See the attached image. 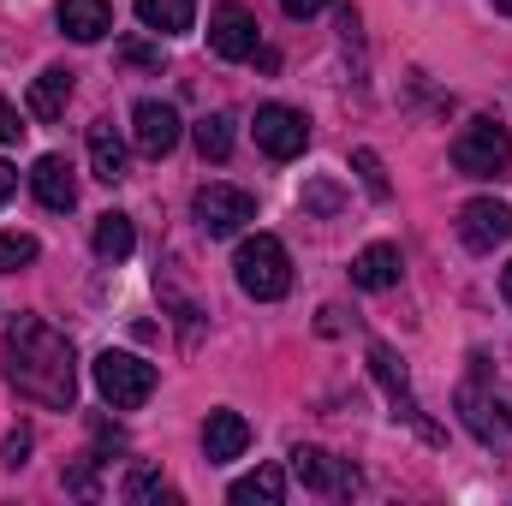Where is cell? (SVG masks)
Wrapping results in <instances>:
<instances>
[{"instance_id":"obj_1","label":"cell","mask_w":512,"mask_h":506,"mask_svg":"<svg viewBox=\"0 0 512 506\" xmlns=\"http://www.w3.org/2000/svg\"><path fill=\"white\" fill-rule=\"evenodd\" d=\"M6 381H12L24 399L48 405V411H72V399H78L72 340L54 334L42 316H18V322L6 328Z\"/></svg>"},{"instance_id":"obj_2","label":"cell","mask_w":512,"mask_h":506,"mask_svg":"<svg viewBox=\"0 0 512 506\" xmlns=\"http://www.w3.org/2000/svg\"><path fill=\"white\" fill-rule=\"evenodd\" d=\"M233 274H239V292L256 298V304H274V298L292 292V256L274 233H251L233 256Z\"/></svg>"},{"instance_id":"obj_3","label":"cell","mask_w":512,"mask_h":506,"mask_svg":"<svg viewBox=\"0 0 512 506\" xmlns=\"http://www.w3.org/2000/svg\"><path fill=\"white\" fill-rule=\"evenodd\" d=\"M453 167L465 179H507L512 173V131L501 120H471V126L453 137Z\"/></svg>"},{"instance_id":"obj_4","label":"cell","mask_w":512,"mask_h":506,"mask_svg":"<svg viewBox=\"0 0 512 506\" xmlns=\"http://www.w3.org/2000/svg\"><path fill=\"white\" fill-rule=\"evenodd\" d=\"M96 387H102V399H108L114 411H137V405L155 393V364H143V358L108 346V352L96 358Z\"/></svg>"},{"instance_id":"obj_5","label":"cell","mask_w":512,"mask_h":506,"mask_svg":"<svg viewBox=\"0 0 512 506\" xmlns=\"http://www.w3.org/2000/svg\"><path fill=\"white\" fill-rule=\"evenodd\" d=\"M191 209H197V227H203L209 239H233V233H245L256 221V197L239 191V185H203V191L191 197Z\"/></svg>"},{"instance_id":"obj_6","label":"cell","mask_w":512,"mask_h":506,"mask_svg":"<svg viewBox=\"0 0 512 506\" xmlns=\"http://www.w3.org/2000/svg\"><path fill=\"white\" fill-rule=\"evenodd\" d=\"M256 143H262V155L292 161L310 143V120L298 108H286V102H268V108H256Z\"/></svg>"},{"instance_id":"obj_7","label":"cell","mask_w":512,"mask_h":506,"mask_svg":"<svg viewBox=\"0 0 512 506\" xmlns=\"http://www.w3.org/2000/svg\"><path fill=\"white\" fill-rule=\"evenodd\" d=\"M256 42H262L256 12H245L239 0H227V6H215V12H209V48H215L221 60H251Z\"/></svg>"},{"instance_id":"obj_8","label":"cell","mask_w":512,"mask_h":506,"mask_svg":"<svg viewBox=\"0 0 512 506\" xmlns=\"http://www.w3.org/2000/svg\"><path fill=\"white\" fill-rule=\"evenodd\" d=\"M292 477L304 489H316V495H352L358 489V471L346 459L322 453V447H292Z\"/></svg>"},{"instance_id":"obj_9","label":"cell","mask_w":512,"mask_h":506,"mask_svg":"<svg viewBox=\"0 0 512 506\" xmlns=\"http://www.w3.org/2000/svg\"><path fill=\"white\" fill-rule=\"evenodd\" d=\"M459 239H465L471 251H495V245H507L512 239V209L507 203H495V197L465 203V209H459Z\"/></svg>"},{"instance_id":"obj_10","label":"cell","mask_w":512,"mask_h":506,"mask_svg":"<svg viewBox=\"0 0 512 506\" xmlns=\"http://www.w3.org/2000/svg\"><path fill=\"white\" fill-rule=\"evenodd\" d=\"M131 143H137V155H149V161L173 155V143H179V114H173L167 102H137V108H131Z\"/></svg>"},{"instance_id":"obj_11","label":"cell","mask_w":512,"mask_h":506,"mask_svg":"<svg viewBox=\"0 0 512 506\" xmlns=\"http://www.w3.org/2000/svg\"><path fill=\"white\" fill-rule=\"evenodd\" d=\"M30 185H36L42 209H54V215H66V209L78 203V179H72V161H66V155H42L36 173H30Z\"/></svg>"},{"instance_id":"obj_12","label":"cell","mask_w":512,"mask_h":506,"mask_svg":"<svg viewBox=\"0 0 512 506\" xmlns=\"http://www.w3.org/2000/svg\"><path fill=\"white\" fill-rule=\"evenodd\" d=\"M251 447V423L239 417V411H209V423H203V453H209V465H227V459H239Z\"/></svg>"},{"instance_id":"obj_13","label":"cell","mask_w":512,"mask_h":506,"mask_svg":"<svg viewBox=\"0 0 512 506\" xmlns=\"http://www.w3.org/2000/svg\"><path fill=\"white\" fill-rule=\"evenodd\" d=\"M370 376H376V381L387 387V399L399 405V417H411V423H417L423 435H435V429L423 423V411H417V399H411V381H405V370H399V358H393L387 346H370Z\"/></svg>"},{"instance_id":"obj_14","label":"cell","mask_w":512,"mask_h":506,"mask_svg":"<svg viewBox=\"0 0 512 506\" xmlns=\"http://www.w3.org/2000/svg\"><path fill=\"white\" fill-rule=\"evenodd\" d=\"M60 30L72 42H102L114 30V6L108 0H60Z\"/></svg>"},{"instance_id":"obj_15","label":"cell","mask_w":512,"mask_h":506,"mask_svg":"<svg viewBox=\"0 0 512 506\" xmlns=\"http://www.w3.org/2000/svg\"><path fill=\"white\" fill-rule=\"evenodd\" d=\"M399 245H364V251L352 256V286H364V292H387V286H399Z\"/></svg>"},{"instance_id":"obj_16","label":"cell","mask_w":512,"mask_h":506,"mask_svg":"<svg viewBox=\"0 0 512 506\" xmlns=\"http://www.w3.org/2000/svg\"><path fill=\"white\" fill-rule=\"evenodd\" d=\"M90 173H96L102 185H120V179H126V143H120L114 120H96V126H90Z\"/></svg>"},{"instance_id":"obj_17","label":"cell","mask_w":512,"mask_h":506,"mask_svg":"<svg viewBox=\"0 0 512 506\" xmlns=\"http://www.w3.org/2000/svg\"><path fill=\"white\" fill-rule=\"evenodd\" d=\"M137 18L155 36H185L197 24V0H137Z\"/></svg>"},{"instance_id":"obj_18","label":"cell","mask_w":512,"mask_h":506,"mask_svg":"<svg viewBox=\"0 0 512 506\" xmlns=\"http://www.w3.org/2000/svg\"><path fill=\"white\" fill-rule=\"evenodd\" d=\"M66 102H72V72H66V66H48V72L30 84V114H36V120H60Z\"/></svg>"},{"instance_id":"obj_19","label":"cell","mask_w":512,"mask_h":506,"mask_svg":"<svg viewBox=\"0 0 512 506\" xmlns=\"http://www.w3.org/2000/svg\"><path fill=\"white\" fill-rule=\"evenodd\" d=\"M90 245H96V256L102 262H126L131 251H137V227H131V215H96V233H90Z\"/></svg>"},{"instance_id":"obj_20","label":"cell","mask_w":512,"mask_h":506,"mask_svg":"<svg viewBox=\"0 0 512 506\" xmlns=\"http://www.w3.org/2000/svg\"><path fill=\"white\" fill-rule=\"evenodd\" d=\"M280 495H286V471H280V465H256L251 477L233 483L227 501L233 506H280Z\"/></svg>"},{"instance_id":"obj_21","label":"cell","mask_w":512,"mask_h":506,"mask_svg":"<svg viewBox=\"0 0 512 506\" xmlns=\"http://www.w3.org/2000/svg\"><path fill=\"white\" fill-rule=\"evenodd\" d=\"M197 149H203V161H227L233 155V114L197 120Z\"/></svg>"},{"instance_id":"obj_22","label":"cell","mask_w":512,"mask_h":506,"mask_svg":"<svg viewBox=\"0 0 512 506\" xmlns=\"http://www.w3.org/2000/svg\"><path fill=\"white\" fill-rule=\"evenodd\" d=\"M36 239L30 233H0V274H18V268H30L36 262Z\"/></svg>"},{"instance_id":"obj_23","label":"cell","mask_w":512,"mask_h":506,"mask_svg":"<svg viewBox=\"0 0 512 506\" xmlns=\"http://www.w3.org/2000/svg\"><path fill=\"white\" fill-rule=\"evenodd\" d=\"M161 495H167V477H161L155 465H137V471L126 477V501L131 506H149V501H161Z\"/></svg>"},{"instance_id":"obj_24","label":"cell","mask_w":512,"mask_h":506,"mask_svg":"<svg viewBox=\"0 0 512 506\" xmlns=\"http://www.w3.org/2000/svg\"><path fill=\"white\" fill-rule=\"evenodd\" d=\"M352 167L364 173L370 197H387V173H382V155H376V149H352Z\"/></svg>"},{"instance_id":"obj_25","label":"cell","mask_w":512,"mask_h":506,"mask_svg":"<svg viewBox=\"0 0 512 506\" xmlns=\"http://www.w3.org/2000/svg\"><path fill=\"white\" fill-rule=\"evenodd\" d=\"M304 209H322V215H334V209H340V191H334V185H304Z\"/></svg>"},{"instance_id":"obj_26","label":"cell","mask_w":512,"mask_h":506,"mask_svg":"<svg viewBox=\"0 0 512 506\" xmlns=\"http://www.w3.org/2000/svg\"><path fill=\"white\" fill-rule=\"evenodd\" d=\"M120 60H126V66H161V48H143V42H126V48H120Z\"/></svg>"},{"instance_id":"obj_27","label":"cell","mask_w":512,"mask_h":506,"mask_svg":"<svg viewBox=\"0 0 512 506\" xmlns=\"http://www.w3.org/2000/svg\"><path fill=\"white\" fill-rule=\"evenodd\" d=\"M24 137V120H18V108L12 102H0V143H18Z\"/></svg>"},{"instance_id":"obj_28","label":"cell","mask_w":512,"mask_h":506,"mask_svg":"<svg viewBox=\"0 0 512 506\" xmlns=\"http://www.w3.org/2000/svg\"><path fill=\"white\" fill-rule=\"evenodd\" d=\"M24 453H30V435H24V429H12V435H6V465L18 471V465H24Z\"/></svg>"},{"instance_id":"obj_29","label":"cell","mask_w":512,"mask_h":506,"mask_svg":"<svg viewBox=\"0 0 512 506\" xmlns=\"http://www.w3.org/2000/svg\"><path fill=\"white\" fill-rule=\"evenodd\" d=\"M280 6H286V12H292V18H310V12H322V6H328V0H280Z\"/></svg>"},{"instance_id":"obj_30","label":"cell","mask_w":512,"mask_h":506,"mask_svg":"<svg viewBox=\"0 0 512 506\" xmlns=\"http://www.w3.org/2000/svg\"><path fill=\"white\" fill-rule=\"evenodd\" d=\"M12 191H18V167H6V161H0V203H6Z\"/></svg>"},{"instance_id":"obj_31","label":"cell","mask_w":512,"mask_h":506,"mask_svg":"<svg viewBox=\"0 0 512 506\" xmlns=\"http://www.w3.org/2000/svg\"><path fill=\"white\" fill-rule=\"evenodd\" d=\"M501 298H507V304H512V262H507V268H501Z\"/></svg>"},{"instance_id":"obj_32","label":"cell","mask_w":512,"mask_h":506,"mask_svg":"<svg viewBox=\"0 0 512 506\" xmlns=\"http://www.w3.org/2000/svg\"><path fill=\"white\" fill-rule=\"evenodd\" d=\"M501 6H512V0H501Z\"/></svg>"}]
</instances>
